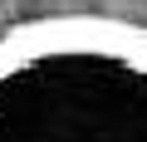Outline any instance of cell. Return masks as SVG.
<instances>
[{
    "instance_id": "obj_1",
    "label": "cell",
    "mask_w": 147,
    "mask_h": 142,
    "mask_svg": "<svg viewBox=\"0 0 147 142\" xmlns=\"http://www.w3.org/2000/svg\"><path fill=\"white\" fill-rule=\"evenodd\" d=\"M0 142H147V30L108 15L5 30Z\"/></svg>"
}]
</instances>
